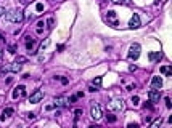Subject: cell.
<instances>
[{
  "label": "cell",
  "mask_w": 172,
  "mask_h": 128,
  "mask_svg": "<svg viewBox=\"0 0 172 128\" xmlns=\"http://www.w3.org/2000/svg\"><path fill=\"white\" fill-rule=\"evenodd\" d=\"M7 19L11 23H23V19H24L23 10H11L10 13H7Z\"/></svg>",
  "instance_id": "1"
},
{
  "label": "cell",
  "mask_w": 172,
  "mask_h": 128,
  "mask_svg": "<svg viewBox=\"0 0 172 128\" xmlns=\"http://www.w3.org/2000/svg\"><path fill=\"white\" fill-rule=\"evenodd\" d=\"M108 109L111 112H122L124 111V101L119 99V98H114L108 103Z\"/></svg>",
  "instance_id": "2"
},
{
  "label": "cell",
  "mask_w": 172,
  "mask_h": 128,
  "mask_svg": "<svg viewBox=\"0 0 172 128\" xmlns=\"http://www.w3.org/2000/svg\"><path fill=\"white\" fill-rule=\"evenodd\" d=\"M140 51H142V48H140V45L138 43H134L130 47V50H129V59H138V56H140Z\"/></svg>",
  "instance_id": "3"
},
{
  "label": "cell",
  "mask_w": 172,
  "mask_h": 128,
  "mask_svg": "<svg viewBox=\"0 0 172 128\" xmlns=\"http://www.w3.org/2000/svg\"><path fill=\"white\" fill-rule=\"evenodd\" d=\"M42 98H44V91H42V90H36L32 95L29 96V103H31V104H37V103H40Z\"/></svg>",
  "instance_id": "4"
},
{
  "label": "cell",
  "mask_w": 172,
  "mask_h": 128,
  "mask_svg": "<svg viewBox=\"0 0 172 128\" xmlns=\"http://www.w3.org/2000/svg\"><path fill=\"white\" fill-rule=\"evenodd\" d=\"M26 40H28V42H26V48H28V51L31 53V55H36L37 53V42L34 39H31V37H26Z\"/></svg>",
  "instance_id": "5"
},
{
  "label": "cell",
  "mask_w": 172,
  "mask_h": 128,
  "mask_svg": "<svg viewBox=\"0 0 172 128\" xmlns=\"http://www.w3.org/2000/svg\"><path fill=\"white\" fill-rule=\"evenodd\" d=\"M0 71H2V72H19V71H21V64H19V63L8 64V66H3Z\"/></svg>",
  "instance_id": "6"
},
{
  "label": "cell",
  "mask_w": 172,
  "mask_h": 128,
  "mask_svg": "<svg viewBox=\"0 0 172 128\" xmlns=\"http://www.w3.org/2000/svg\"><path fill=\"white\" fill-rule=\"evenodd\" d=\"M11 96L15 98V99H18V98H24V96H26V88H24V85H19V87L15 88Z\"/></svg>",
  "instance_id": "7"
},
{
  "label": "cell",
  "mask_w": 172,
  "mask_h": 128,
  "mask_svg": "<svg viewBox=\"0 0 172 128\" xmlns=\"http://www.w3.org/2000/svg\"><path fill=\"white\" fill-rule=\"evenodd\" d=\"M90 115H92V119H95V120H100V119H101V107H100L98 104H93V106H92Z\"/></svg>",
  "instance_id": "8"
},
{
  "label": "cell",
  "mask_w": 172,
  "mask_h": 128,
  "mask_svg": "<svg viewBox=\"0 0 172 128\" xmlns=\"http://www.w3.org/2000/svg\"><path fill=\"white\" fill-rule=\"evenodd\" d=\"M129 27H130V29H138L140 27V16L137 15V13L132 15L130 21H129Z\"/></svg>",
  "instance_id": "9"
},
{
  "label": "cell",
  "mask_w": 172,
  "mask_h": 128,
  "mask_svg": "<svg viewBox=\"0 0 172 128\" xmlns=\"http://www.w3.org/2000/svg\"><path fill=\"white\" fill-rule=\"evenodd\" d=\"M148 98H150V101H151V103H158V101H159V98H161L159 90H151V91L148 93Z\"/></svg>",
  "instance_id": "10"
},
{
  "label": "cell",
  "mask_w": 172,
  "mask_h": 128,
  "mask_svg": "<svg viewBox=\"0 0 172 128\" xmlns=\"http://www.w3.org/2000/svg\"><path fill=\"white\" fill-rule=\"evenodd\" d=\"M151 87H153V90H159V88L163 87V79L158 77V75H155L151 79Z\"/></svg>",
  "instance_id": "11"
},
{
  "label": "cell",
  "mask_w": 172,
  "mask_h": 128,
  "mask_svg": "<svg viewBox=\"0 0 172 128\" xmlns=\"http://www.w3.org/2000/svg\"><path fill=\"white\" fill-rule=\"evenodd\" d=\"M66 104H68V99H66L64 96H58L56 99H55V107H64Z\"/></svg>",
  "instance_id": "12"
},
{
  "label": "cell",
  "mask_w": 172,
  "mask_h": 128,
  "mask_svg": "<svg viewBox=\"0 0 172 128\" xmlns=\"http://www.w3.org/2000/svg\"><path fill=\"white\" fill-rule=\"evenodd\" d=\"M148 58H150V61H153V63H155V61H159L161 58H163V55H161L159 51H151L150 55H148Z\"/></svg>",
  "instance_id": "13"
},
{
  "label": "cell",
  "mask_w": 172,
  "mask_h": 128,
  "mask_svg": "<svg viewBox=\"0 0 172 128\" xmlns=\"http://www.w3.org/2000/svg\"><path fill=\"white\" fill-rule=\"evenodd\" d=\"M13 107H7V109H3V112H2V117H0V119L2 120H5V119H8V117H11L13 115Z\"/></svg>",
  "instance_id": "14"
},
{
  "label": "cell",
  "mask_w": 172,
  "mask_h": 128,
  "mask_svg": "<svg viewBox=\"0 0 172 128\" xmlns=\"http://www.w3.org/2000/svg\"><path fill=\"white\" fill-rule=\"evenodd\" d=\"M159 71H161V74H164V75H167V77L172 75V67L171 66H163Z\"/></svg>",
  "instance_id": "15"
},
{
  "label": "cell",
  "mask_w": 172,
  "mask_h": 128,
  "mask_svg": "<svg viewBox=\"0 0 172 128\" xmlns=\"http://www.w3.org/2000/svg\"><path fill=\"white\" fill-rule=\"evenodd\" d=\"M48 45H50V39H45V40L40 43V47H39V50H37V51H44V48H47Z\"/></svg>",
  "instance_id": "16"
},
{
  "label": "cell",
  "mask_w": 172,
  "mask_h": 128,
  "mask_svg": "<svg viewBox=\"0 0 172 128\" xmlns=\"http://www.w3.org/2000/svg\"><path fill=\"white\" fill-rule=\"evenodd\" d=\"M161 123H163V119L159 117V119H156L155 122H153V123H151V127H150V128H159V127H161Z\"/></svg>",
  "instance_id": "17"
},
{
  "label": "cell",
  "mask_w": 172,
  "mask_h": 128,
  "mask_svg": "<svg viewBox=\"0 0 172 128\" xmlns=\"http://www.w3.org/2000/svg\"><path fill=\"white\" fill-rule=\"evenodd\" d=\"M101 82H103V80H101V77H97V79L93 80V87H95V88L101 87Z\"/></svg>",
  "instance_id": "18"
},
{
  "label": "cell",
  "mask_w": 172,
  "mask_h": 128,
  "mask_svg": "<svg viewBox=\"0 0 172 128\" xmlns=\"http://www.w3.org/2000/svg\"><path fill=\"white\" fill-rule=\"evenodd\" d=\"M138 103H140L138 96H132V104H134V106H138Z\"/></svg>",
  "instance_id": "19"
},
{
  "label": "cell",
  "mask_w": 172,
  "mask_h": 128,
  "mask_svg": "<svg viewBox=\"0 0 172 128\" xmlns=\"http://www.w3.org/2000/svg\"><path fill=\"white\" fill-rule=\"evenodd\" d=\"M116 120H118V119H116V115H113V114H110V115H108V122H111V123H114Z\"/></svg>",
  "instance_id": "20"
},
{
  "label": "cell",
  "mask_w": 172,
  "mask_h": 128,
  "mask_svg": "<svg viewBox=\"0 0 172 128\" xmlns=\"http://www.w3.org/2000/svg\"><path fill=\"white\" fill-rule=\"evenodd\" d=\"M47 24H48V29H53V18H48Z\"/></svg>",
  "instance_id": "21"
},
{
  "label": "cell",
  "mask_w": 172,
  "mask_h": 128,
  "mask_svg": "<svg viewBox=\"0 0 172 128\" xmlns=\"http://www.w3.org/2000/svg\"><path fill=\"white\" fill-rule=\"evenodd\" d=\"M26 115H28L29 120H34V119H36V114H34V112H29V114H26Z\"/></svg>",
  "instance_id": "22"
},
{
  "label": "cell",
  "mask_w": 172,
  "mask_h": 128,
  "mask_svg": "<svg viewBox=\"0 0 172 128\" xmlns=\"http://www.w3.org/2000/svg\"><path fill=\"white\" fill-rule=\"evenodd\" d=\"M36 10H37L39 13H40L42 10H44V5H42V3H37V5H36Z\"/></svg>",
  "instance_id": "23"
},
{
  "label": "cell",
  "mask_w": 172,
  "mask_h": 128,
  "mask_svg": "<svg viewBox=\"0 0 172 128\" xmlns=\"http://www.w3.org/2000/svg\"><path fill=\"white\" fill-rule=\"evenodd\" d=\"M24 61H26V58H23V56H18V58H16V63H24Z\"/></svg>",
  "instance_id": "24"
},
{
  "label": "cell",
  "mask_w": 172,
  "mask_h": 128,
  "mask_svg": "<svg viewBox=\"0 0 172 128\" xmlns=\"http://www.w3.org/2000/svg\"><path fill=\"white\" fill-rule=\"evenodd\" d=\"M171 106H172L171 99H169V98H166V107H167V109H171Z\"/></svg>",
  "instance_id": "25"
},
{
  "label": "cell",
  "mask_w": 172,
  "mask_h": 128,
  "mask_svg": "<svg viewBox=\"0 0 172 128\" xmlns=\"http://www.w3.org/2000/svg\"><path fill=\"white\" fill-rule=\"evenodd\" d=\"M114 11H108V18H110V19H114Z\"/></svg>",
  "instance_id": "26"
},
{
  "label": "cell",
  "mask_w": 172,
  "mask_h": 128,
  "mask_svg": "<svg viewBox=\"0 0 172 128\" xmlns=\"http://www.w3.org/2000/svg\"><path fill=\"white\" fill-rule=\"evenodd\" d=\"M127 128H138V123H129Z\"/></svg>",
  "instance_id": "27"
},
{
  "label": "cell",
  "mask_w": 172,
  "mask_h": 128,
  "mask_svg": "<svg viewBox=\"0 0 172 128\" xmlns=\"http://www.w3.org/2000/svg\"><path fill=\"white\" fill-rule=\"evenodd\" d=\"M56 79H60V77H56ZM60 80H61V83H63V85H66V83H68V79H64V77H61Z\"/></svg>",
  "instance_id": "28"
},
{
  "label": "cell",
  "mask_w": 172,
  "mask_h": 128,
  "mask_svg": "<svg viewBox=\"0 0 172 128\" xmlns=\"http://www.w3.org/2000/svg\"><path fill=\"white\" fill-rule=\"evenodd\" d=\"M132 90H135V83H134V85H129V87H127V91H132Z\"/></svg>",
  "instance_id": "29"
},
{
  "label": "cell",
  "mask_w": 172,
  "mask_h": 128,
  "mask_svg": "<svg viewBox=\"0 0 172 128\" xmlns=\"http://www.w3.org/2000/svg\"><path fill=\"white\" fill-rule=\"evenodd\" d=\"M76 99H77V96H71L69 99H68V103H74Z\"/></svg>",
  "instance_id": "30"
},
{
  "label": "cell",
  "mask_w": 172,
  "mask_h": 128,
  "mask_svg": "<svg viewBox=\"0 0 172 128\" xmlns=\"http://www.w3.org/2000/svg\"><path fill=\"white\" fill-rule=\"evenodd\" d=\"M10 53H16V47H15V45H11V47H10Z\"/></svg>",
  "instance_id": "31"
},
{
  "label": "cell",
  "mask_w": 172,
  "mask_h": 128,
  "mask_svg": "<svg viewBox=\"0 0 172 128\" xmlns=\"http://www.w3.org/2000/svg\"><path fill=\"white\" fill-rule=\"evenodd\" d=\"M53 107H55V104H48V106H47L45 109H47V111H52V109H53Z\"/></svg>",
  "instance_id": "32"
},
{
  "label": "cell",
  "mask_w": 172,
  "mask_h": 128,
  "mask_svg": "<svg viewBox=\"0 0 172 128\" xmlns=\"http://www.w3.org/2000/svg\"><path fill=\"white\" fill-rule=\"evenodd\" d=\"M74 114H76V117H79V115L82 114V111H81V109H76V112H74Z\"/></svg>",
  "instance_id": "33"
},
{
  "label": "cell",
  "mask_w": 172,
  "mask_h": 128,
  "mask_svg": "<svg viewBox=\"0 0 172 128\" xmlns=\"http://www.w3.org/2000/svg\"><path fill=\"white\" fill-rule=\"evenodd\" d=\"M121 3H124V5H129V3H130V0H121Z\"/></svg>",
  "instance_id": "34"
},
{
  "label": "cell",
  "mask_w": 172,
  "mask_h": 128,
  "mask_svg": "<svg viewBox=\"0 0 172 128\" xmlns=\"http://www.w3.org/2000/svg\"><path fill=\"white\" fill-rule=\"evenodd\" d=\"M129 71H137V66H134V64H132L130 67H129Z\"/></svg>",
  "instance_id": "35"
},
{
  "label": "cell",
  "mask_w": 172,
  "mask_h": 128,
  "mask_svg": "<svg viewBox=\"0 0 172 128\" xmlns=\"http://www.w3.org/2000/svg\"><path fill=\"white\" fill-rule=\"evenodd\" d=\"M89 90H90V91H97V88H95L93 85H90V87H89Z\"/></svg>",
  "instance_id": "36"
},
{
  "label": "cell",
  "mask_w": 172,
  "mask_h": 128,
  "mask_svg": "<svg viewBox=\"0 0 172 128\" xmlns=\"http://www.w3.org/2000/svg\"><path fill=\"white\" fill-rule=\"evenodd\" d=\"M3 13H5V8H0V16L3 15Z\"/></svg>",
  "instance_id": "37"
},
{
  "label": "cell",
  "mask_w": 172,
  "mask_h": 128,
  "mask_svg": "<svg viewBox=\"0 0 172 128\" xmlns=\"http://www.w3.org/2000/svg\"><path fill=\"white\" fill-rule=\"evenodd\" d=\"M113 3H121V0H111Z\"/></svg>",
  "instance_id": "38"
},
{
  "label": "cell",
  "mask_w": 172,
  "mask_h": 128,
  "mask_svg": "<svg viewBox=\"0 0 172 128\" xmlns=\"http://www.w3.org/2000/svg\"><path fill=\"white\" fill-rule=\"evenodd\" d=\"M89 128H100V127H98V125H90Z\"/></svg>",
  "instance_id": "39"
},
{
  "label": "cell",
  "mask_w": 172,
  "mask_h": 128,
  "mask_svg": "<svg viewBox=\"0 0 172 128\" xmlns=\"http://www.w3.org/2000/svg\"><path fill=\"white\" fill-rule=\"evenodd\" d=\"M2 56H3V53H2V50H0V58H2Z\"/></svg>",
  "instance_id": "40"
},
{
  "label": "cell",
  "mask_w": 172,
  "mask_h": 128,
  "mask_svg": "<svg viewBox=\"0 0 172 128\" xmlns=\"http://www.w3.org/2000/svg\"><path fill=\"white\" fill-rule=\"evenodd\" d=\"M2 39H3V37H2V34H0V40H2Z\"/></svg>",
  "instance_id": "41"
}]
</instances>
